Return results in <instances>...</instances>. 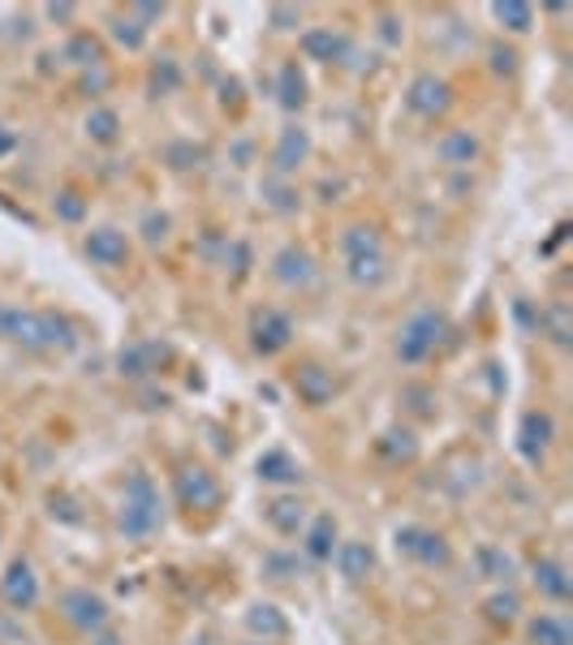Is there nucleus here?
<instances>
[{
    "label": "nucleus",
    "mask_w": 573,
    "mask_h": 645,
    "mask_svg": "<svg viewBox=\"0 0 573 645\" xmlns=\"http://www.w3.org/2000/svg\"><path fill=\"white\" fill-rule=\"evenodd\" d=\"M0 340L22 344L30 353H48V349H74L78 344V327L65 315H52V311H13V306H4Z\"/></svg>",
    "instance_id": "f257e3e1"
},
{
    "label": "nucleus",
    "mask_w": 573,
    "mask_h": 645,
    "mask_svg": "<svg viewBox=\"0 0 573 645\" xmlns=\"http://www.w3.org/2000/svg\"><path fill=\"white\" fill-rule=\"evenodd\" d=\"M160 526H164V499H160L155 482H151L142 469H134V473L125 478V486H121L116 534L125 538V542H147Z\"/></svg>",
    "instance_id": "f03ea898"
},
{
    "label": "nucleus",
    "mask_w": 573,
    "mask_h": 645,
    "mask_svg": "<svg viewBox=\"0 0 573 645\" xmlns=\"http://www.w3.org/2000/svg\"><path fill=\"white\" fill-rule=\"evenodd\" d=\"M345 250V267H349V280L362 284V289H379L388 280V254H384V241L375 228L358 224L341 237Z\"/></svg>",
    "instance_id": "7ed1b4c3"
},
{
    "label": "nucleus",
    "mask_w": 573,
    "mask_h": 645,
    "mask_svg": "<svg viewBox=\"0 0 573 645\" xmlns=\"http://www.w3.org/2000/svg\"><path fill=\"white\" fill-rule=\"evenodd\" d=\"M449 336V319L440 311H419L414 319L397 331V362L406 366H423Z\"/></svg>",
    "instance_id": "20e7f679"
},
{
    "label": "nucleus",
    "mask_w": 573,
    "mask_h": 645,
    "mask_svg": "<svg viewBox=\"0 0 573 645\" xmlns=\"http://www.w3.org/2000/svg\"><path fill=\"white\" fill-rule=\"evenodd\" d=\"M393 542H397V551H401L406 559H414L419 568H449V564H453L449 538L427 530V526H401V530L393 534Z\"/></svg>",
    "instance_id": "39448f33"
},
{
    "label": "nucleus",
    "mask_w": 573,
    "mask_h": 645,
    "mask_svg": "<svg viewBox=\"0 0 573 645\" xmlns=\"http://www.w3.org/2000/svg\"><path fill=\"white\" fill-rule=\"evenodd\" d=\"M173 491H177V504L190 508V513H212V508H221V499H225L216 473H208L203 465H186V469L177 473Z\"/></svg>",
    "instance_id": "423d86ee"
},
{
    "label": "nucleus",
    "mask_w": 573,
    "mask_h": 645,
    "mask_svg": "<svg viewBox=\"0 0 573 645\" xmlns=\"http://www.w3.org/2000/svg\"><path fill=\"white\" fill-rule=\"evenodd\" d=\"M294 344V319L276 306H263L250 315V349L263 353V357H276Z\"/></svg>",
    "instance_id": "0eeeda50"
},
{
    "label": "nucleus",
    "mask_w": 573,
    "mask_h": 645,
    "mask_svg": "<svg viewBox=\"0 0 573 645\" xmlns=\"http://www.w3.org/2000/svg\"><path fill=\"white\" fill-rule=\"evenodd\" d=\"M61 616H65V624L78 629V633H104V624H109V603H104L100 594H91V590H65V594H61Z\"/></svg>",
    "instance_id": "6e6552de"
},
{
    "label": "nucleus",
    "mask_w": 573,
    "mask_h": 645,
    "mask_svg": "<svg viewBox=\"0 0 573 645\" xmlns=\"http://www.w3.org/2000/svg\"><path fill=\"white\" fill-rule=\"evenodd\" d=\"M406 108H410L414 116L436 121V116H445V112L453 108V87H449L440 74H419V78L406 87Z\"/></svg>",
    "instance_id": "1a4fd4ad"
},
{
    "label": "nucleus",
    "mask_w": 573,
    "mask_h": 645,
    "mask_svg": "<svg viewBox=\"0 0 573 645\" xmlns=\"http://www.w3.org/2000/svg\"><path fill=\"white\" fill-rule=\"evenodd\" d=\"M0 598L13 607V611H30L39 603V577H35V564L26 555H13L4 577H0Z\"/></svg>",
    "instance_id": "9d476101"
},
{
    "label": "nucleus",
    "mask_w": 573,
    "mask_h": 645,
    "mask_svg": "<svg viewBox=\"0 0 573 645\" xmlns=\"http://www.w3.org/2000/svg\"><path fill=\"white\" fill-rule=\"evenodd\" d=\"M552 439H557V422L548 409H531L518 427V452L526 465H544L548 452H552Z\"/></svg>",
    "instance_id": "9b49d317"
},
{
    "label": "nucleus",
    "mask_w": 573,
    "mask_h": 645,
    "mask_svg": "<svg viewBox=\"0 0 573 645\" xmlns=\"http://www.w3.org/2000/svg\"><path fill=\"white\" fill-rule=\"evenodd\" d=\"M169 362H173V344H164V340H142V344H129V349H121V357H116V366H121V375H125V379H147V375H160Z\"/></svg>",
    "instance_id": "f8f14e48"
},
{
    "label": "nucleus",
    "mask_w": 573,
    "mask_h": 645,
    "mask_svg": "<svg viewBox=\"0 0 573 645\" xmlns=\"http://www.w3.org/2000/svg\"><path fill=\"white\" fill-rule=\"evenodd\" d=\"M83 254H87L96 267L116 271V267L129 263V237H125L121 228H91V232L83 237Z\"/></svg>",
    "instance_id": "ddd939ff"
},
{
    "label": "nucleus",
    "mask_w": 573,
    "mask_h": 645,
    "mask_svg": "<svg viewBox=\"0 0 573 645\" xmlns=\"http://www.w3.org/2000/svg\"><path fill=\"white\" fill-rule=\"evenodd\" d=\"M272 280L285 284V289H307V284L315 280V258H311V250L285 245V250L272 258Z\"/></svg>",
    "instance_id": "4468645a"
},
{
    "label": "nucleus",
    "mask_w": 573,
    "mask_h": 645,
    "mask_svg": "<svg viewBox=\"0 0 573 645\" xmlns=\"http://www.w3.org/2000/svg\"><path fill=\"white\" fill-rule=\"evenodd\" d=\"M307 155H311V134L302 125H285L281 138H276V151H272V168L281 177H289V173H298L307 164Z\"/></svg>",
    "instance_id": "2eb2a0df"
},
{
    "label": "nucleus",
    "mask_w": 573,
    "mask_h": 645,
    "mask_svg": "<svg viewBox=\"0 0 573 645\" xmlns=\"http://www.w3.org/2000/svg\"><path fill=\"white\" fill-rule=\"evenodd\" d=\"M263 521L281 538H298L307 530V504H302L298 495H276V499H267Z\"/></svg>",
    "instance_id": "dca6fc26"
},
{
    "label": "nucleus",
    "mask_w": 573,
    "mask_h": 645,
    "mask_svg": "<svg viewBox=\"0 0 573 645\" xmlns=\"http://www.w3.org/2000/svg\"><path fill=\"white\" fill-rule=\"evenodd\" d=\"M294 388H298V396L307 401V405H328L333 396H337V379H333V370H324V366H315V362H307V366H298L294 370Z\"/></svg>",
    "instance_id": "f3484780"
},
{
    "label": "nucleus",
    "mask_w": 573,
    "mask_h": 645,
    "mask_svg": "<svg viewBox=\"0 0 573 645\" xmlns=\"http://www.w3.org/2000/svg\"><path fill=\"white\" fill-rule=\"evenodd\" d=\"M531 585H535L544 598H552V603H570V594H573V581L561 559H535V564H531Z\"/></svg>",
    "instance_id": "a211bd4d"
},
{
    "label": "nucleus",
    "mask_w": 573,
    "mask_h": 645,
    "mask_svg": "<svg viewBox=\"0 0 573 645\" xmlns=\"http://www.w3.org/2000/svg\"><path fill=\"white\" fill-rule=\"evenodd\" d=\"M254 473H259V482H272V486H298V482H302V465H298L285 447L263 452V456L254 460Z\"/></svg>",
    "instance_id": "6ab92c4d"
},
{
    "label": "nucleus",
    "mask_w": 573,
    "mask_h": 645,
    "mask_svg": "<svg viewBox=\"0 0 573 645\" xmlns=\"http://www.w3.org/2000/svg\"><path fill=\"white\" fill-rule=\"evenodd\" d=\"M333 559H337V572H341L349 585H358V581H366L371 577V568H375V551L366 546V542H337V551H333Z\"/></svg>",
    "instance_id": "aec40b11"
},
{
    "label": "nucleus",
    "mask_w": 573,
    "mask_h": 645,
    "mask_svg": "<svg viewBox=\"0 0 573 645\" xmlns=\"http://www.w3.org/2000/svg\"><path fill=\"white\" fill-rule=\"evenodd\" d=\"M302 551H307L311 564H328V559H333V551H337V521H333V513H320V517L307 526Z\"/></svg>",
    "instance_id": "412c9836"
},
{
    "label": "nucleus",
    "mask_w": 573,
    "mask_h": 645,
    "mask_svg": "<svg viewBox=\"0 0 573 645\" xmlns=\"http://www.w3.org/2000/svg\"><path fill=\"white\" fill-rule=\"evenodd\" d=\"M302 52L311 56V61H345L349 56V39H345L341 30H333V26H315V30H307L302 35Z\"/></svg>",
    "instance_id": "4be33fe9"
},
{
    "label": "nucleus",
    "mask_w": 573,
    "mask_h": 645,
    "mask_svg": "<svg viewBox=\"0 0 573 645\" xmlns=\"http://www.w3.org/2000/svg\"><path fill=\"white\" fill-rule=\"evenodd\" d=\"M436 151H440V160H445L449 168H470V164L478 160V151H483V147H478V138H474L470 129H453V134H445V138H440V147H436Z\"/></svg>",
    "instance_id": "5701e85b"
},
{
    "label": "nucleus",
    "mask_w": 573,
    "mask_h": 645,
    "mask_svg": "<svg viewBox=\"0 0 573 645\" xmlns=\"http://www.w3.org/2000/svg\"><path fill=\"white\" fill-rule=\"evenodd\" d=\"M526 642L531 645H573V629L565 616H535L526 624Z\"/></svg>",
    "instance_id": "b1692460"
},
{
    "label": "nucleus",
    "mask_w": 573,
    "mask_h": 645,
    "mask_svg": "<svg viewBox=\"0 0 573 645\" xmlns=\"http://www.w3.org/2000/svg\"><path fill=\"white\" fill-rule=\"evenodd\" d=\"M276 96H281V108H285V112H298V108L307 104V74L298 69V61H285V65H281Z\"/></svg>",
    "instance_id": "393cba45"
},
{
    "label": "nucleus",
    "mask_w": 573,
    "mask_h": 645,
    "mask_svg": "<svg viewBox=\"0 0 573 645\" xmlns=\"http://www.w3.org/2000/svg\"><path fill=\"white\" fill-rule=\"evenodd\" d=\"M491 13L513 35H526L535 26V4H526V0H500V4H491Z\"/></svg>",
    "instance_id": "a878e982"
},
{
    "label": "nucleus",
    "mask_w": 573,
    "mask_h": 645,
    "mask_svg": "<svg viewBox=\"0 0 573 645\" xmlns=\"http://www.w3.org/2000/svg\"><path fill=\"white\" fill-rule=\"evenodd\" d=\"M474 564H478V572H483L487 581H505V585L513 581V555L500 551V546H478Z\"/></svg>",
    "instance_id": "bb28decb"
},
{
    "label": "nucleus",
    "mask_w": 573,
    "mask_h": 645,
    "mask_svg": "<svg viewBox=\"0 0 573 645\" xmlns=\"http://www.w3.org/2000/svg\"><path fill=\"white\" fill-rule=\"evenodd\" d=\"M375 452L384 456V460H414L419 456V443H414V434L410 430H384L379 434V443H375Z\"/></svg>",
    "instance_id": "cd10ccee"
},
{
    "label": "nucleus",
    "mask_w": 573,
    "mask_h": 645,
    "mask_svg": "<svg viewBox=\"0 0 573 645\" xmlns=\"http://www.w3.org/2000/svg\"><path fill=\"white\" fill-rule=\"evenodd\" d=\"M539 331L552 340V344H570V336H573V327H570V306L565 302H552L548 311H539Z\"/></svg>",
    "instance_id": "c85d7f7f"
},
{
    "label": "nucleus",
    "mask_w": 573,
    "mask_h": 645,
    "mask_svg": "<svg viewBox=\"0 0 573 645\" xmlns=\"http://www.w3.org/2000/svg\"><path fill=\"white\" fill-rule=\"evenodd\" d=\"M65 61H74V65H100V61H104V48H100V39H96L91 30H78V35L65 43Z\"/></svg>",
    "instance_id": "c756f323"
},
{
    "label": "nucleus",
    "mask_w": 573,
    "mask_h": 645,
    "mask_svg": "<svg viewBox=\"0 0 573 645\" xmlns=\"http://www.w3.org/2000/svg\"><path fill=\"white\" fill-rule=\"evenodd\" d=\"M177 87H182V65H177L173 56H160V61L151 65V96L164 100V96H173Z\"/></svg>",
    "instance_id": "7c9ffc66"
},
{
    "label": "nucleus",
    "mask_w": 573,
    "mask_h": 645,
    "mask_svg": "<svg viewBox=\"0 0 573 645\" xmlns=\"http://www.w3.org/2000/svg\"><path fill=\"white\" fill-rule=\"evenodd\" d=\"M246 624H250V633H263V642H267V637H285V633H289V624H285V616H276V607H267V603H259V607H250V616H246Z\"/></svg>",
    "instance_id": "2f4dec72"
},
{
    "label": "nucleus",
    "mask_w": 573,
    "mask_h": 645,
    "mask_svg": "<svg viewBox=\"0 0 573 645\" xmlns=\"http://www.w3.org/2000/svg\"><path fill=\"white\" fill-rule=\"evenodd\" d=\"M87 138H91V142H104V147L116 142V138H121V116H116L113 108H96V112L87 116Z\"/></svg>",
    "instance_id": "473e14b6"
},
{
    "label": "nucleus",
    "mask_w": 573,
    "mask_h": 645,
    "mask_svg": "<svg viewBox=\"0 0 573 645\" xmlns=\"http://www.w3.org/2000/svg\"><path fill=\"white\" fill-rule=\"evenodd\" d=\"M483 611H487L491 624H513V620L522 616V598H518L513 590H505V594H491V598L483 603Z\"/></svg>",
    "instance_id": "72a5a7b5"
},
{
    "label": "nucleus",
    "mask_w": 573,
    "mask_h": 645,
    "mask_svg": "<svg viewBox=\"0 0 573 645\" xmlns=\"http://www.w3.org/2000/svg\"><path fill=\"white\" fill-rule=\"evenodd\" d=\"M52 207H57V215H61L65 224H78V219L87 215V203H83V194H78V190H61V194L52 199Z\"/></svg>",
    "instance_id": "f704fd0d"
},
{
    "label": "nucleus",
    "mask_w": 573,
    "mask_h": 645,
    "mask_svg": "<svg viewBox=\"0 0 573 645\" xmlns=\"http://www.w3.org/2000/svg\"><path fill=\"white\" fill-rule=\"evenodd\" d=\"M113 35H116V43H125V48L134 52V48H142V39H147V26L134 22V17H121L113 26Z\"/></svg>",
    "instance_id": "c9c22d12"
},
{
    "label": "nucleus",
    "mask_w": 573,
    "mask_h": 645,
    "mask_svg": "<svg viewBox=\"0 0 573 645\" xmlns=\"http://www.w3.org/2000/svg\"><path fill=\"white\" fill-rule=\"evenodd\" d=\"M267 572H272V581H289L294 572H302V564L294 559V555H267V564H263Z\"/></svg>",
    "instance_id": "e433bc0d"
},
{
    "label": "nucleus",
    "mask_w": 573,
    "mask_h": 645,
    "mask_svg": "<svg viewBox=\"0 0 573 645\" xmlns=\"http://www.w3.org/2000/svg\"><path fill=\"white\" fill-rule=\"evenodd\" d=\"M142 237H147L151 245H160V241L169 237V215H160V212L147 215V219H142Z\"/></svg>",
    "instance_id": "4c0bfd02"
},
{
    "label": "nucleus",
    "mask_w": 573,
    "mask_h": 645,
    "mask_svg": "<svg viewBox=\"0 0 573 645\" xmlns=\"http://www.w3.org/2000/svg\"><path fill=\"white\" fill-rule=\"evenodd\" d=\"M169 155H173V160H177V164H173V168H190V164H195V160H199V151H195V147H173V151H169Z\"/></svg>",
    "instance_id": "58836bf2"
},
{
    "label": "nucleus",
    "mask_w": 573,
    "mask_h": 645,
    "mask_svg": "<svg viewBox=\"0 0 573 645\" xmlns=\"http://www.w3.org/2000/svg\"><path fill=\"white\" fill-rule=\"evenodd\" d=\"M134 17H142V22H155V17H164V4H134Z\"/></svg>",
    "instance_id": "ea45409f"
},
{
    "label": "nucleus",
    "mask_w": 573,
    "mask_h": 645,
    "mask_svg": "<svg viewBox=\"0 0 573 645\" xmlns=\"http://www.w3.org/2000/svg\"><path fill=\"white\" fill-rule=\"evenodd\" d=\"M13 147H17V134H13L9 125H0V155H9Z\"/></svg>",
    "instance_id": "a19ab883"
},
{
    "label": "nucleus",
    "mask_w": 573,
    "mask_h": 645,
    "mask_svg": "<svg viewBox=\"0 0 573 645\" xmlns=\"http://www.w3.org/2000/svg\"><path fill=\"white\" fill-rule=\"evenodd\" d=\"M272 22L285 30V22H298V9H272Z\"/></svg>",
    "instance_id": "79ce46f5"
},
{
    "label": "nucleus",
    "mask_w": 573,
    "mask_h": 645,
    "mask_svg": "<svg viewBox=\"0 0 573 645\" xmlns=\"http://www.w3.org/2000/svg\"><path fill=\"white\" fill-rule=\"evenodd\" d=\"M48 17H57V22H65V17H74V4H52V9H48Z\"/></svg>",
    "instance_id": "37998d69"
},
{
    "label": "nucleus",
    "mask_w": 573,
    "mask_h": 645,
    "mask_svg": "<svg viewBox=\"0 0 573 645\" xmlns=\"http://www.w3.org/2000/svg\"><path fill=\"white\" fill-rule=\"evenodd\" d=\"M491 56H496V69H513V61H518V56H513V52H500V48H496V52H491Z\"/></svg>",
    "instance_id": "c03bdc74"
},
{
    "label": "nucleus",
    "mask_w": 573,
    "mask_h": 645,
    "mask_svg": "<svg viewBox=\"0 0 573 645\" xmlns=\"http://www.w3.org/2000/svg\"><path fill=\"white\" fill-rule=\"evenodd\" d=\"M379 35H384L388 43H397V39H401V30H397V22H388V17H384V30H379Z\"/></svg>",
    "instance_id": "a18cd8bd"
},
{
    "label": "nucleus",
    "mask_w": 573,
    "mask_h": 645,
    "mask_svg": "<svg viewBox=\"0 0 573 645\" xmlns=\"http://www.w3.org/2000/svg\"><path fill=\"white\" fill-rule=\"evenodd\" d=\"M96 645H121V637H116V633H100V637H96Z\"/></svg>",
    "instance_id": "49530a36"
},
{
    "label": "nucleus",
    "mask_w": 573,
    "mask_h": 645,
    "mask_svg": "<svg viewBox=\"0 0 573 645\" xmlns=\"http://www.w3.org/2000/svg\"><path fill=\"white\" fill-rule=\"evenodd\" d=\"M195 645H212V637H199V642H195Z\"/></svg>",
    "instance_id": "de8ad7c7"
},
{
    "label": "nucleus",
    "mask_w": 573,
    "mask_h": 645,
    "mask_svg": "<svg viewBox=\"0 0 573 645\" xmlns=\"http://www.w3.org/2000/svg\"><path fill=\"white\" fill-rule=\"evenodd\" d=\"M0 322H4V302H0Z\"/></svg>",
    "instance_id": "09e8293b"
},
{
    "label": "nucleus",
    "mask_w": 573,
    "mask_h": 645,
    "mask_svg": "<svg viewBox=\"0 0 573 645\" xmlns=\"http://www.w3.org/2000/svg\"><path fill=\"white\" fill-rule=\"evenodd\" d=\"M263 645H267V642H263Z\"/></svg>",
    "instance_id": "8fccbe9b"
}]
</instances>
